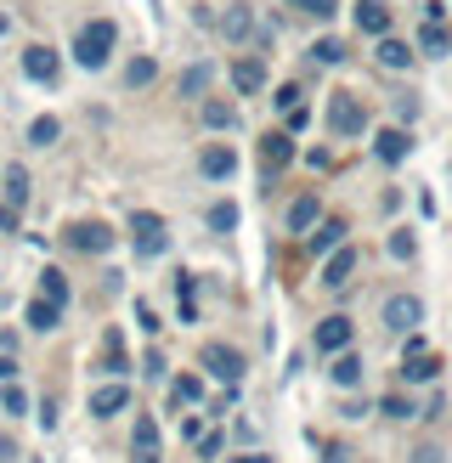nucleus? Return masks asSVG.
<instances>
[{
	"label": "nucleus",
	"instance_id": "obj_41",
	"mask_svg": "<svg viewBox=\"0 0 452 463\" xmlns=\"http://www.w3.org/2000/svg\"><path fill=\"white\" fill-rule=\"evenodd\" d=\"M283 119H288V136H294V130H306V125H311V113H306V102H300V108H288Z\"/></svg>",
	"mask_w": 452,
	"mask_h": 463
},
{
	"label": "nucleus",
	"instance_id": "obj_47",
	"mask_svg": "<svg viewBox=\"0 0 452 463\" xmlns=\"http://www.w3.org/2000/svg\"><path fill=\"white\" fill-rule=\"evenodd\" d=\"M12 458H17V447L6 441V435H0V463H12Z\"/></svg>",
	"mask_w": 452,
	"mask_h": 463
},
{
	"label": "nucleus",
	"instance_id": "obj_13",
	"mask_svg": "<svg viewBox=\"0 0 452 463\" xmlns=\"http://www.w3.org/2000/svg\"><path fill=\"white\" fill-rule=\"evenodd\" d=\"M130 452H136V463H158V419H153V412H142V419H136Z\"/></svg>",
	"mask_w": 452,
	"mask_h": 463
},
{
	"label": "nucleus",
	"instance_id": "obj_46",
	"mask_svg": "<svg viewBox=\"0 0 452 463\" xmlns=\"http://www.w3.org/2000/svg\"><path fill=\"white\" fill-rule=\"evenodd\" d=\"M12 373H17V362H12V356H0V379L12 384Z\"/></svg>",
	"mask_w": 452,
	"mask_h": 463
},
{
	"label": "nucleus",
	"instance_id": "obj_27",
	"mask_svg": "<svg viewBox=\"0 0 452 463\" xmlns=\"http://www.w3.org/2000/svg\"><path fill=\"white\" fill-rule=\"evenodd\" d=\"M29 187H34L29 170H23V165H6V203H12V210H23V203H29Z\"/></svg>",
	"mask_w": 452,
	"mask_h": 463
},
{
	"label": "nucleus",
	"instance_id": "obj_39",
	"mask_svg": "<svg viewBox=\"0 0 452 463\" xmlns=\"http://www.w3.org/2000/svg\"><path fill=\"white\" fill-rule=\"evenodd\" d=\"M391 254H396V260H413V254H419L413 232H391Z\"/></svg>",
	"mask_w": 452,
	"mask_h": 463
},
{
	"label": "nucleus",
	"instance_id": "obj_23",
	"mask_svg": "<svg viewBox=\"0 0 452 463\" xmlns=\"http://www.w3.org/2000/svg\"><path fill=\"white\" fill-rule=\"evenodd\" d=\"M379 62L384 68H413V45L396 40V34H379Z\"/></svg>",
	"mask_w": 452,
	"mask_h": 463
},
{
	"label": "nucleus",
	"instance_id": "obj_7",
	"mask_svg": "<svg viewBox=\"0 0 452 463\" xmlns=\"http://www.w3.org/2000/svg\"><path fill=\"white\" fill-rule=\"evenodd\" d=\"M62 74V57L52 52V45H29L23 52V80H34V85H52Z\"/></svg>",
	"mask_w": 452,
	"mask_h": 463
},
{
	"label": "nucleus",
	"instance_id": "obj_15",
	"mask_svg": "<svg viewBox=\"0 0 452 463\" xmlns=\"http://www.w3.org/2000/svg\"><path fill=\"white\" fill-rule=\"evenodd\" d=\"M407 153H413V136H407V130H379V142H373L379 165H401Z\"/></svg>",
	"mask_w": 452,
	"mask_h": 463
},
{
	"label": "nucleus",
	"instance_id": "obj_10",
	"mask_svg": "<svg viewBox=\"0 0 452 463\" xmlns=\"http://www.w3.org/2000/svg\"><path fill=\"white\" fill-rule=\"evenodd\" d=\"M260 165H266L271 175L294 165V136H288V130H266V136H260Z\"/></svg>",
	"mask_w": 452,
	"mask_h": 463
},
{
	"label": "nucleus",
	"instance_id": "obj_18",
	"mask_svg": "<svg viewBox=\"0 0 452 463\" xmlns=\"http://www.w3.org/2000/svg\"><path fill=\"white\" fill-rule=\"evenodd\" d=\"M328 379H334L339 390H356V384H362V356H356V351H339V356L328 362Z\"/></svg>",
	"mask_w": 452,
	"mask_h": 463
},
{
	"label": "nucleus",
	"instance_id": "obj_26",
	"mask_svg": "<svg viewBox=\"0 0 452 463\" xmlns=\"http://www.w3.org/2000/svg\"><path fill=\"white\" fill-rule=\"evenodd\" d=\"M57 136H62V119L57 113H40V119L29 125V147H57Z\"/></svg>",
	"mask_w": 452,
	"mask_h": 463
},
{
	"label": "nucleus",
	"instance_id": "obj_44",
	"mask_svg": "<svg viewBox=\"0 0 452 463\" xmlns=\"http://www.w3.org/2000/svg\"><path fill=\"white\" fill-rule=\"evenodd\" d=\"M323 463H351V452H345V447H328V452H323Z\"/></svg>",
	"mask_w": 452,
	"mask_h": 463
},
{
	"label": "nucleus",
	"instance_id": "obj_36",
	"mask_svg": "<svg viewBox=\"0 0 452 463\" xmlns=\"http://www.w3.org/2000/svg\"><path fill=\"white\" fill-rule=\"evenodd\" d=\"M175 288H181V322H198V306H193V277L181 271V277H175Z\"/></svg>",
	"mask_w": 452,
	"mask_h": 463
},
{
	"label": "nucleus",
	"instance_id": "obj_28",
	"mask_svg": "<svg viewBox=\"0 0 452 463\" xmlns=\"http://www.w3.org/2000/svg\"><path fill=\"white\" fill-rule=\"evenodd\" d=\"M40 299H52V306H68V277L57 266H45L40 271Z\"/></svg>",
	"mask_w": 452,
	"mask_h": 463
},
{
	"label": "nucleus",
	"instance_id": "obj_37",
	"mask_svg": "<svg viewBox=\"0 0 452 463\" xmlns=\"http://www.w3.org/2000/svg\"><path fill=\"white\" fill-rule=\"evenodd\" d=\"M294 12H306V17H334L339 12V0H288Z\"/></svg>",
	"mask_w": 452,
	"mask_h": 463
},
{
	"label": "nucleus",
	"instance_id": "obj_12",
	"mask_svg": "<svg viewBox=\"0 0 452 463\" xmlns=\"http://www.w3.org/2000/svg\"><path fill=\"white\" fill-rule=\"evenodd\" d=\"M232 90H238V97H260V90H266V62L260 57H238L232 62Z\"/></svg>",
	"mask_w": 452,
	"mask_h": 463
},
{
	"label": "nucleus",
	"instance_id": "obj_22",
	"mask_svg": "<svg viewBox=\"0 0 452 463\" xmlns=\"http://www.w3.org/2000/svg\"><path fill=\"white\" fill-rule=\"evenodd\" d=\"M316 221H323V203H316L311 193H306V198H294V203H288V232H311Z\"/></svg>",
	"mask_w": 452,
	"mask_h": 463
},
{
	"label": "nucleus",
	"instance_id": "obj_21",
	"mask_svg": "<svg viewBox=\"0 0 452 463\" xmlns=\"http://www.w3.org/2000/svg\"><path fill=\"white\" fill-rule=\"evenodd\" d=\"M221 34L232 40V45H243L249 34H255V17H249V6H226V17H221Z\"/></svg>",
	"mask_w": 452,
	"mask_h": 463
},
{
	"label": "nucleus",
	"instance_id": "obj_2",
	"mask_svg": "<svg viewBox=\"0 0 452 463\" xmlns=\"http://www.w3.org/2000/svg\"><path fill=\"white\" fill-rule=\"evenodd\" d=\"M62 243L80 249V254H108L113 243H119V232H113L108 221H68L62 226Z\"/></svg>",
	"mask_w": 452,
	"mask_h": 463
},
{
	"label": "nucleus",
	"instance_id": "obj_48",
	"mask_svg": "<svg viewBox=\"0 0 452 463\" xmlns=\"http://www.w3.org/2000/svg\"><path fill=\"white\" fill-rule=\"evenodd\" d=\"M0 34H12V17L6 12H0Z\"/></svg>",
	"mask_w": 452,
	"mask_h": 463
},
{
	"label": "nucleus",
	"instance_id": "obj_9",
	"mask_svg": "<svg viewBox=\"0 0 452 463\" xmlns=\"http://www.w3.org/2000/svg\"><path fill=\"white\" fill-rule=\"evenodd\" d=\"M125 407H130V384H125V379H113V384H97V390H90V412H97V419H119Z\"/></svg>",
	"mask_w": 452,
	"mask_h": 463
},
{
	"label": "nucleus",
	"instance_id": "obj_40",
	"mask_svg": "<svg viewBox=\"0 0 452 463\" xmlns=\"http://www.w3.org/2000/svg\"><path fill=\"white\" fill-rule=\"evenodd\" d=\"M136 322H142V328H147V334H158V311L147 306V299H136Z\"/></svg>",
	"mask_w": 452,
	"mask_h": 463
},
{
	"label": "nucleus",
	"instance_id": "obj_17",
	"mask_svg": "<svg viewBox=\"0 0 452 463\" xmlns=\"http://www.w3.org/2000/svg\"><path fill=\"white\" fill-rule=\"evenodd\" d=\"M351 271H356V249L345 243V249H334V254H328L323 283H328V288H345V283H351Z\"/></svg>",
	"mask_w": 452,
	"mask_h": 463
},
{
	"label": "nucleus",
	"instance_id": "obj_4",
	"mask_svg": "<svg viewBox=\"0 0 452 463\" xmlns=\"http://www.w3.org/2000/svg\"><path fill=\"white\" fill-rule=\"evenodd\" d=\"M441 373V356L429 351V339L424 334H407V356H401V379L407 384H429Z\"/></svg>",
	"mask_w": 452,
	"mask_h": 463
},
{
	"label": "nucleus",
	"instance_id": "obj_30",
	"mask_svg": "<svg viewBox=\"0 0 452 463\" xmlns=\"http://www.w3.org/2000/svg\"><path fill=\"white\" fill-rule=\"evenodd\" d=\"M170 396H175L181 407H193V402H203V379H198V373H181V379L170 384Z\"/></svg>",
	"mask_w": 452,
	"mask_h": 463
},
{
	"label": "nucleus",
	"instance_id": "obj_42",
	"mask_svg": "<svg viewBox=\"0 0 452 463\" xmlns=\"http://www.w3.org/2000/svg\"><path fill=\"white\" fill-rule=\"evenodd\" d=\"M198 458H221V435H215V430L198 435Z\"/></svg>",
	"mask_w": 452,
	"mask_h": 463
},
{
	"label": "nucleus",
	"instance_id": "obj_11",
	"mask_svg": "<svg viewBox=\"0 0 452 463\" xmlns=\"http://www.w3.org/2000/svg\"><path fill=\"white\" fill-rule=\"evenodd\" d=\"M351 317H323L316 322V351H328V356H339V351H351Z\"/></svg>",
	"mask_w": 452,
	"mask_h": 463
},
{
	"label": "nucleus",
	"instance_id": "obj_38",
	"mask_svg": "<svg viewBox=\"0 0 452 463\" xmlns=\"http://www.w3.org/2000/svg\"><path fill=\"white\" fill-rule=\"evenodd\" d=\"M0 407H6L12 419H23V412H29V396H23L17 384H6V390H0Z\"/></svg>",
	"mask_w": 452,
	"mask_h": 463
},
{
	"label": "nucleus",
	"instance_id": "obj_19",
	"mask_svg": "<svg viewBox=\"0 0 452 463\" xmlns=\"http://www.w3.org/2000/svg\"><path fill=\"white\" fill-rule=\"evenodd\" d=\"M419 52L424 57H447L452 52V29H447V23H424V29H419Z\"/></svg>",
	"mask_w": 452,
	"mask_h": 463
},
{
	"label": "nucleus",
	"instance_id": "obj_25",
	"mask_svg": "<svg viewBox=\"0 0 452 463\" xmlns=\"http://www.w3.org/2000/svg\"><path fill=\"white\" fill-rule=\"evenodd\" d=\"M153 80H158V62L153 57H130L125 62V90H147Z\"/></svg>",
	"mask_w": 452,
	"mask_h": 463
},
{
	"label": "nucleus",
	"instance_id": "obj_1",
	"mask_svg": "<svg viewBox=\"0 0 452 463\" xmlns=\"http://www.w3.org/2000/svg\"><path fill=\"white\" fill-rule=\"evenodd\" d=\"M113 45H119V23L113 17H97V23H85V29L74 34V62L80 68H102L113 57Z\"/></svg>",
	"mask_w": 452,
	"mask_h": 463
},
{
	"label": "nucleus",
	"instance_id": "obj_45",
	"mask_svg": "<svg viewBox=\"0 0 452 463\" xmlns=\"http://www.w3.org/2000/svg\"><path fill=\"white\" fill-rule=\"evenodd\" d=\"M226 463H271L266 452H238V458H226Z\"/></svg>",
	"mask_w": 452,
	"mask_h": 463
},
{
	"label": "nucleus",
	"instance_id": "obj_43",
	"mask_svg": "<svg viewBox=\"0 0 452 463\" xmlns=\"http://www.w3.org/2000/svg\"><path fill=\"white\" fill-rule=\"evenodd\" d=\"M278 108H283V113L300 108V85H283V90H278Z\"/></svg>",
	"mask_w": 452,
	"mask_h": 463
},
{
	"label": "nucleus",
	"instance_id": "obj_5",
	"mask_svg": "<svg viewBox=\"0 0 452 463\" xmlns=\"http://www.w3.org/2000/svg\"><path fill=\"white\" fill-rule=\"evenodd\" d=\"M419 322H424V299L419 294H391L384 299V328L391 334H419Z\"/></svg>",
	"mask_w": 452,
	"mask_h": 463
},
{
	"label": "nucleus",
	"instance_id": "obj_6",
	"mask_svg": "<svg viewBox=\"0 0 452 463\" xmlns=\"http://www.w3.org/2000/svg\"><path fill=\"white\" fill-rule=\"evenodd\" d=\"M203 367H210L221 384H238L249 362H243V351H232V345H203Z\"/></svg>",
	"mask_w": 452,
	"mask_h": 463
},
{
	"label": "nucleus",
	"instance_id": "obj_29",
	"mask_svg": "<svg viewBox=\"0 0 452 463\" xmlns=\"http://www.w3.org/2000/svg\"><path fill=\"white\" fill-rule=\"evenodd\" d=\"M125 367H130V356H125V345H119V334H108V345H102V373H113V379H125Z\"/></svg>",
	"mask_w": 452,
	"mask_h": 463
},
{
	"label": "nucleus",
	"instance_id": "obj_35",
	"mask_svg": "<svg viewBox=\"0 0 452 463\" xmlns=\"http://www.w3.org/2000/svg\"><path fill=\"white\" fill-rule=\"evenodd\" d=\"M238 226V203H210V232H232Z\"/></svg>",
	"mask_w": 452,
	"mask_h": 463
},
{
	"label": "nucleus",
	"instance_id": "obj_8",
	"mask_svg": "<svg viewBox=\"0 0 452 463\" xmlns=\"http://www.w3.org/2000/svg\"><path fill=\"white\" fill-rule=\"evenodd\" d=\"M328 125H334V136H362L368 130V113H362L356 97H334L328 102Z\"/></svg>",
	"mask_w": 452,
	"mask_h": 463
},
{
	"label": "nucleus",
	"instance_id": "obj_3",
	"mask_svg": "<svg viewBox=\"0 0 452 463\" xmlns=\"http://www.w3.org/2000/svg\"><path fill=\"white\" fill-rule=\"evenodd\" d=\"M130 232H136V254H142V260H158V254L170 249V226H165V215H153V210H136Z\"/></svg>",
	"mask_w": 452,
	"mask_h": 463
},
{
	"label": "nucleus",
	"instance_id": "obj_16",
	"mask_svg": "<svg viewBox=\"0 0 452 463\" xmlns=\"http://www.w3.org/2000/svg\"><path fill=\"white\" fill-rule=\"evenodd\" d=\"M198 170L210 175V181H226V175L238 170V153L226 147V142H215V147H203V158H198Z\"/></svg>",
	"mask_w": 452,
	"mask_h": 463
},
{
	"label": "nucleus",
	"instance_id": "obj_34",
	"mask_svg": "<svg viewBox=\"0 0 452 463\" xmlns=\"http://www.w3.org/2000/svg\"><path fill=\"white\" fill-rule=\"evenodd\" d=\"M379 412H384V419H396V424H401V419H419V407L407 402V396H384V402H379Z\"/></svg>",
	"mask_w": 452,
	"mask_h": 463
},
{
	"label": "nucleus",
	"instance_id": "obj_24",
	"mask_svg": "<svg viewBox=\"0 0 452 463\" xmlns=\"http://www.w3.org/2000/svg\"><path fill=\"white\" fill-rule=\"evenodd\" d=\"M23 317H29L34 334H52L57 322H62V306H52V299H29V311H23Z\"/></svg>",
	"mask_w": 452,
	"mask_h": 463
},
{
	"label": "nucleus",
	"instance_id": "obj_31",
	"mask_svg": "<svg viewBox=\"0 0 452 463\" xmlns=\"http://www.w3.org/2000/svg\"><path fill=\"white\" fill-rule=\"evenodd\" d=\"M203 90H210V62H193L181 74V97H203Z\"/></svg>",
	"mask_w": 452,
	"mask_h": 463
},
{
	"label": "nucleus",
	"instance_id": "obj_20",
	"mask_svg": "<svg viewBox=\"0 0 452 463\" xmlns=\"http://www.w3.org/2000/svg\"><path fill=\"white\" fill-rule=\"evenodd\" d=\"M345 243V221H316L311 226V254H334Z\"/></svg>",
	"mask_w": 452,
	"mask_h": 463
},
{
	"label": "nucleus",
	"instance_id": "obj_33",
	"mask_svg": "<svg viewBox=\"0 0 452 463\" xmlns=\"http://www.w3.org/2000/svg\"><path fill=\"white\" fill-rule=\"evenodd\" d=\"M203 125H210V130H232V125H238V113L226 108V102H203Z\"/></svg>",
	"mask_w": 452,
	"mask_h": 463
},
{
	"label": "nucleus",
	"instance_id": "obj_32",
	"mask_svg": "<svg viewBox=\"0 0 452 463\" xmlns=\"http://www.w3.org/2000/svg\"><path fill=\"white\" fill-rule=\"evenodd\" d=\"M311 57L323 62V68H334V62H345V40H334V34H323V40L311 45Z\"/></svg>",
	"mask_w": 452,
	"mask_h": 463
},
{
	"label": "nucleus",
	"instance_id": "obj_14",
	"mask_svg": "<svg viewBox=\"0 0 452 463\" xmlns=\"http://www.w3.org/2000/svg\"><path fill=\"white\" fill-rule=\"evenodd\" d=\"M356 29L362 34H391V0H356Z\"/></svg>",
	"mask_w": 452,
	"mask_h": 463
}]
</instances>
